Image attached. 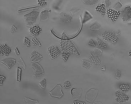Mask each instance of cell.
I'll list each match as a JSON object with an SVG mask.
<instances>
[{
  "instance_id": "6da1fadb",
  "label": "cell",
  "mask_w": 131,
  "mask_h": 104,
  "mask_svg": "<svg viewBox=\"0 0 131 104\" xmlns=\"http://www.w3.org/2000/svg\"><path fill=\"white\" fill-rule=\"evenodd\" d=\"M62 38L60 44L62 50L73 53L78 56L80 55V52L76 46L70 40L68 39L66 35L63 34Z\"/></svg>"
},
{
  "instance_id": "7a4b0ae2",
  "label": "cell",
  "mask_w": 131,
  "mask_h": 104,
  "mask_svg": "<svg viewBox=\"0 0 131 104\" xmlns=\"http://www.w3.org/2000/svg\"><path fill=\"white\" fill-rule=\"evenodd\" d=\"M102 38L105 42H110L115 44L118 40V37L113 32L106 31L102 34Z\"/></svg>"
},
{
  "instance_id": "3957f363",
  "label": "cell",
  "mask_w": 131,
  "mask_h": 104,
  "mask_svg": "<svg viewBox=\"0 0 131 104\" xmlns=\"http://www.w3.org/2000/svg\"><path fill=\"white\" fill-rule=\"evenodd\" d=\"M39 12L33 11L24 16V18L28 25L32 26L36 21V19L39 16Z\"/></svg>"
},
{
  "instance_id": "277c9868",
  "label": "cell",
  "mask_w": 131,
  "mask_h": 104,
  "mask_svg": "<svg viewBox=\"0 0 131 104\" xmlns=\"http://www.w3.org/2000/svg\"><path fill=\"white\" fill-rule=\"evenodd\" d=\"M47 51L50 57L52 60H55L61 54V51L59 48L56 45H52L49 47Z\"/></svg>"
},
{
  "instance_id": "5b68a950",
  "label": "cell",
  "mask_w": 131,
  "mask_h": 104,
  "mask_svg": "<svg viewBox=\"0 0 131 104\" xmlns=\"http://www.w3.org/2000/svg\"><path fill=\"white\" fill-rule=\"evenodd\" d=\"M121 13V11L111 8L108 9L106 11L108 18L112 22L116 21L118 19Z\"/></svg>"
},
{
  "instance_id": "8992f818",
  "label": "cell",
  "mask_w": 131,
  "mask_h": 104,
  "mask_svg": "<svg viewBox=\"0 0 131 104\" xmlns=\"http://www.w3.org/2000/svg\"><path fill=\"white\" fill-rule=\"evenodd\" d=\"M116 101L118 103L123 104L129 100L128 97L124 95V94L121 91H117L116 93Z\"/></svg>"
},
{
  "instance_id": "52a82bcc",
  "label": "cell",
  "mask_w": 131,
  "mask_h": 104,
  "mask_svg": "<svg viewBox=\"0 0 131 104\" xmlns=\"http://www.w3.org/2000/svg\"><path fill=\"white\" fill-rule=\"evenodd\" d=\"M123 21L126 22L131 18V7L128 6L121 11Z\"/></svg>"
},
{
  "instance_id": "ba28073f",
  "label": "cell",
  "mask_w": 131,
  "mask_h": 104,
  "mask_svg": "<svg viewBox=\"0 0 131 104\" xmlns=\"http://www.w3.org/2000/svg\"><path fill=\"white\" fill-rule=\"evenodd\" d=\"M30 62H39L42 59V56L37 51H34L30 56Z\"/></svg>"
},
{
  "instance_id": "9c48e42d",
  "label": "cell",
  "mask_w": 131,
  "mask_h": 104,
  "mask_svg": "<svg viewBox=\"0 0 131 104\" xmlns=\"http://www.w3.org/2000/svg\"><path fill=\"white\" fill-rule=\"evenodd\" d=\"M11 52V49L6 44L4 43L1 45L0 47V53L2 55L8 56Z\"/></svg>"
},
{
  "instance_id": "30bf717a",
  "label": "cell",
  "mask_w": 131,
  "mask_h": 104,
  "mask_svg": "<svg viewBox=\"0 0 131 104\" xmlns=\"http://www.w3.org/2000/svg\"><path fill=\"white\" fill-rule=\"evenodd\" d=\"M60 17L61 22L65 24L70 23L73 19V17L71 16L64 13H60Z\"/></svg>"
},
{
  "instance_id": "8fae6325",
  "label": "cell",
  "mask_w": 131,
  "mask_h": 104,
  "mask_svg": "<svg viewBox=\"0 0 131 104\" xmlns=\"http://www.w3.org/2000/svg\"><path fill=\"white\" fill-rule=\"evenodd\" d=\"M2 64L5 66L8 69H10L15 64V60L11 58L3 60L1 62Z\"/></svg>"
},
{
  "instance_id": "7c38bea8",
  "label": "cell",
  "mask_w": 131,
  "mask_h": 104,
  "mask_svg": "<svg viewBox=\"0 0 131 104\" xmlns=\"http://www.w3.org/2000/svg\"><path fill=\"white\" fill-rule=\"evenodd\" d=\"M42 31V29L39 26V25H35L30 28L29 33L33 36H37Z\"/></svg>"
},
{
  "instance_id": "4fadbf2b",
  "label": "cell",
  "mask_w": 131,
  "mask_h": 104,
  "mask_svg": "<svg viewBox=\"0 0 131 104\" xmlns=\"http://www.w3.org/2000/svg\"><path fill=\"white\" fill-rule=\"evenodd\" d=\"M95 10L97 12H99L101 16H104L106 12L105 4L103 3L99 4L95 7Z\"/></svg>"
},
{
  "instance_id": "5bb4252c",
  "label": "cell",
  "mask_w": 131,
  "mask_h": 104,
  "mask_svg": "<svg viewBox=\"0 0 131 104\" xmlns=\"http://www.w3.org/2000/svg\"><path fill=\"white\" fill-rule=\"evenodd\" d=\"M89 58L92 60V62L96 65H99L101 63L100 59L97 55H93V53H90Z\"/></svg>"
},
{
  "instance_id": "9a60e30c",
  "label": "cell",
  "mask_w": 131,
  "mask_h": 104,
  "mask_svg": "<svg viewBox=\"0 0 131 104\" xmlns=\"http://www.w3.org/2000/svg\"><path fill=\"white\" fill-rule=\"evenodd\" d=\"M101 27V25L97 22H94L89 26V29L92 31H98Z\"/></svg>"
},
{
  "instance_id": "2e32d148",
  "label": "cell",
  "mask_w": 131,
  "mask_h": 104,
  "mask_svg": "<svg viewBox=\"0 0 131 104\" xmlns=\"http://www.w3.org/2000/svg\"><path fill=\"white\" fill-rule=\"evenodd\" d=\"M96 40L99 47L101 48H105L107 47V44L98 37H97Z\"/></svg>"
},
{
  "instance_id": "e0dca14e",
  "label": "cell",
  "mask_w": 131,
  "mask_h": 104,
  "mask_svg": "<svg viewBox=\"0 0 131 104\" xmlns=\"http://www.w3.org/2000/svg\"><path fill=\"white\" fill-rule=\"evenodd\" d=\"M48 13L49 11L47 10H44L40 13V20L41 21L45 20L48 18Z\"/></svg>"
},
{
  "instance_id": "ac0fdd59",
  "label": "cell",
  "mask_w": 131,
  "mask_h": 104,
  "mask_svg": "<svg viewBox=\"0 0 131 104\" xmlns=\"http://www.w3.org/2000/svg\"><path fill=\"white\" fill-rule=\"evenodd\" d=\"M120 88L123 93L127 92L130 88V86L128 84H123L120 86Z\"/></svg>"
},
{
  "instance_id": "d6986e66",
  "label": "cell",
  "mask_w": 131,
  "mask_h": 104,
  "mask_svg": "<svg viewBox=\"0 0 131 104\" xmlns=\"http://www.w3.org/2000/svg\"><path fill=\"white\" fill-rule=\"evenodd\" d=\"M82 65L83 67L86 69H89L91 67L92 64L91 62L86 60H82Z\"/></svg>"
},
{
  "instance_id": "ffe728a7",
  "label": "cell",
  "mask_w": 131,
  "mask_h": 104,
  "mask_svg": "<svg viewBox=\"0 0 131 104\" xmlns=\"http://www.w3.org/2000/svg\"><path fill=\"white\" fill-rule=\"evenodd\" d=\"M99 0H83L85 4L88 5H93L97 3Z\"/></svg>"
},
{
  "instance_id": "44dd1931",
  "label": "cell",
  "mask_w": 131,
  "mask_h": 104,
  "mask_svg": "<svg viewBox=\"0 0 131 104\" xmlns=\"http://www.w3.org/2000/svg\"><path fill=\"white\" fill-rule=\"evenodd\" d=\"M31 40L33 45L38 46L40 47H41V45L40 42L37 38H33L31 39Z\"/></svg>"
},
{
  "instance_id": "7402d4cb",
  "label": "cell",
  "mask_w": 131,
  "mask_h": 104,
  "mask_svg": "<svg viewBox=\"0 0 131 104\" xmlns=\"http://www.w3.org/2000/svg\"><path fill=\"white\" fill-rule=\"evenodd\" d=\"M46 80L45 79H42L41 82H39V85L42 89H45L46 86Z\"/></svg>"
},
{
  "instance_id": "603a6c76",
  "label": "cell",
  "mask_w": 131,
  "mask_h": 104,
  "mask_svg": "<svg viewBox=\"0 0 131 104\" xmlns=\"http://www.w3.org/2000/svg\"><path fill=\"white\" fill-rule=\"evenodd\" d=\"M123 6L122 3L120 1H118L114 5V8L116 10H119V9H121V7Z\"/></svg>"
},
{
  "instance_id": "cb8c5ba5",
  "label": "cell",
  "mask_w": 131,
  "mask_h": 104,
  "mask_svg": "<svg viewBox=\"0 0 131 104\" xmlns=\"http://www.w3.org/2000/svg\"><path fill=\"white\" fill-rule=\"evenodd\" d=\"M70 54L67 53H64L62 54V58L64 61H66L67 60Z\"/></svg>"
},
{
  "instance_id": "d4e9b609",
  "label": "cell",
  "mask_w": 131,
  "mask_h": 104,
  "mask_svg": "<svg viewBox=\"0 0 131 104\" xmlns=\"http://www.w3.org/2000/svg\"><path fill=\"white\" fill-rule=\"evenodd\" d=\"M23 43L25 45H26V47H30V41L26 37H25L24 38Z\"/></svg>"
},
{
  "instance_id": "484cf974",
  "label": "cell",
  "mask_w": 131,
  "mask_h": 104,
  "mask_svg": "<svg viewBox=\"0 0 131 104\" xmlns=\"http://www.w3.org/2000/svg\"><path fill=\"white\" fill-rule=\"evenodd\" d=\"M102 53V51L100 49L98 48H96L93 53V55H101Z\"/></svg>"
},
{
  "instance_id": "4316f807",
  "label": "cell",
  "mask_w": 131,
  "mask_h": 104,
  "mask_svg": "<svg viewBox=\"0 0 131 104\" xmlns=\"http://www.w3.org/2000/svg\"><path fill=\"white\" fill-rule=\"evenodd\" d=\"M37 2L38 5L41 7L45 6L46 5V2L45 0H37Z\"/></svg>"
},
{
  "instance_id": "83f0119b",
  "label": "cell",
  "mask_w": 131,
  "mask_h": 104,
  "mask_svg": "<svg viewBox=\"0 0 131 104\" xmlns=\"http://www.w3.org/2000/svg\"><path fill=\"white\" fill-rule=\"evenodd\" d=\"M121 72L120 71L117 70L115 72V77L118 80H119L121 75Z\"/></svg>"
},
{
  "instance_id": "f1b7e54d",
  "label": "cell",
  "mask_w": 131,
  "mask_h": 104,
  "mask_svg": "<svg viewBox=\"0 0 131 104\" xmlns=\"http://www.w3.org/2000/svg\"><path fill=\"white\" fill-rule=\"evenodd\" d=\"M17 72V81H20L21 73V69L19 68H18Z\"/></svg>"
},
{
  "instance_id": "f546056e",
  "label": "cell",
  "mask_w": 131,
  "mask_h": 104,
  "mask_svg": "<svg viewBox=\"0 0 131 104\" xmlns=\"http://www.w3.org/2000/svg\"><path fill=\"white\" fill-rule=\"evenodd\" d=\"M63 88L65 89H67L71 87L70 83L69 82H65L63 84Z\"/></svg>"
},
{
  "instance_id": "4dcf8cb0",
  "label": "cell",
  "mask_w": 131,
  "mask_h": 104,
  "mask_svg": "<svg viewBox=\"0 0 131 104\" xmlns=\"http://www.w3.org/2000/svg\"><path fill=\"white\" fill-rule=\"evenodd\" d=\"M10 30L11 33H15L17 31V28L14 25H12L10 28Z\"/></svg>"
},
{
  "instance_id": "1f68e13d",
  "label": "cell",
  "mask_w": 131,
  "mask_h": 104,
  "mask_svg": "<svg viewBox=\"0 0 131 104\" xmlns=\"http://www.w3.org/2000/svg\"><path fill=\"white\" fill-rule=\"evenodd\" d=\"M104 3L105 4L106 7L108 8L111 5V0H104Z\"/></svg>"
},
{
  "instance_id": "d6a6232c",
  "label": "cell",
  "mask_w": 131,
  "mask_h": 104,
  "mask_svg": "<svg viewBox=\"0 0 131 104\" xmlns=\"http://www.w3.org/2000/svg\"><path fill=\"white\" fill-rule=\"evenodd\" d=\"M88 44L89 45H91V46H93V47H95L96 46L95 43V42L92 39H90L89 40V42H88Z\"/></svg>"
},
{
  "instance_id": "836d02e7",
  "label": "cell",
  "mask_w": 131,
  "mask_h": 104,
  "mask_svg": "<svg viewBox=\"0 0 131 104\" xmlns=\"http://www.w3.org/2000/svg\"><path fill=\"white\" fill-rule=\"evenodd\" d=\"M0 77V85L1 86L2 83H3V82L2 81H3L5 80V77H4L3 76H1V75Z\"/></svg>"
},
{
  "instance_id": "e575fe53",
  "label": "cell",
  "mask_w": 131,
  "mask_h": 104,
  "mask_svg": "<svg viewBox=\"0 0 131 104\" xmlns=\"http://www.w3.org/2000/svg\"><path fill=\"white\" fill-rule=\"evenodd\" d=\"M72 104H85V102H73Z\"/></svg>"
},
{
  "instance_id": "d590c367",
  "label": "cell",
  "mask_w": 131,
  "mask_h": 104,
  "mask_svg": "<svg viewBox=\"0 0 131 104\" xmlns=\"http://www.w3.org/2000/svg\"><path fill=\"white\" fill-rule=\"evenodd\" d=\"M15 52L16 53V54H17V55H19V52L18 49H17L16 48L15 49Z\"/></svg>"
},
{
  "instance_id": "8d00e7d4",
  "label": "cell",
  "mask_w": 131,
  "mask_h": 104,
  "mask_svg": "<svg viewBox=\"0 0 131 104\" xmlns=\"http://www.w3.org/2000/svg\"><path fill=\"white\" fill-rule=\"evenodd\" d=\"M101 69L102 71H105V70H106V69H105V67L104 66H103V67H102L101 68Z\"/></svg>"
},
{
  "instance_id": "74e56055",
  "label": "cell",
  "mask_w": 131,
  "mask_h": 104,
  "mask_svg": "<svg viewBox=\"0 0 131 104\" xmlns=\"http://www.w3.org/2000/svg\"><path fill=\"white\" fill-rule=\"evenodd\" d=\"M129 55L130 57L131 58V50H130L129 52Z\"/></svg>"
}]
</instances>
